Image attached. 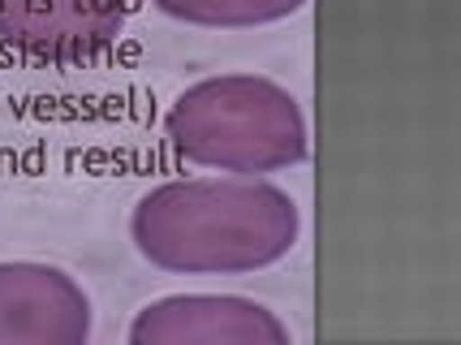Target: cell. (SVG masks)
I'll list each match as a JSON object with an SVG mask.
<instances>
[{
    "instance_id": "6da1fadb",
    "label": "cell",
    "mask_w": 461,
    "mask_h": 345,
    "mask_svg": "<svg viewBox=\"0 0 461 345\" xmlns=\"http://www.w3.org/2000/svg\"><path fill=\"white\" fill-rule=\"evenodd\" d=\"M294 195L263 177H173L130 207V242L173 277H250L298 246Z\"/></svg>"
},
{
    "instance_id": "7a4b0ae2",
    "label": "cell",
    "mask_w": 461,
    "mask_h": 345,
    "mask_svg": "<svg viewBox=\"0 0 461 345\" xmlns=\"http://www.w3.org/2000/svg\"><path fill=\"white\" fill-rule=\"evenodd\" d=\"M164 139L185 164L263 177L306 160L311 130L294 91L263 74H212L181 91Z\"/></svg>"
},
{
    "instance_id": "3957f363",
    "label": "cell",
    "mask_w": 461,
    "mask_h": 345,
    "mask_svg": "<svg viewBox=\"0 0 461 345\" xmlns=\"http://www.w3.org/2000/svg\"><path fill=\"white\" fill-rule=\"evenodd\" d=\"M91 298L65 268L0 259V345H86Z\"/></svg>"
},
{
    "instance_id": "277c9868",
    "label": "cell",
    "mask_w": 461,
    "mask_h": 345,
    "mask_svg": "<svg viewBox=\"0 0 461 345\" xmlns=\"http://www.w3.org/2000/svg\"><path fill=\"white\" fill-rule=\"evenodd\" d=\"M294 332L241 294H168L130 324V345H289Z\"/></svg>"
},
{
    "instance_id": "5b68a950",
    "label": "cell",
    "mask_w": 461,
    "mask_h": 345,
    "mask_svg": "<svg viewBox=\"0 0 461 345\" xmlns=\"http://www.w3.org/2000/svg\"><path fill=\"white\" fill-rule=\"evenodd\" d=\"M125 0H0V40L35 61H91L121 40Z\"/></svg>"
},
{
    "instance_id": "8992f818",
    "label": "cell",
    "mask_w": 461,
    "mask_h": 345,
    "mask_svg": "<svg viewBox=\"0 0 461 345\" xmlns=\"http://www.w3.org/2000/svg\"><path fill=\"white\" fill-rule=\"evenodd\" d=\"M164 18L199 31H255L294 18L311 0H151Z\"/></svg>"
}]
</instances>
